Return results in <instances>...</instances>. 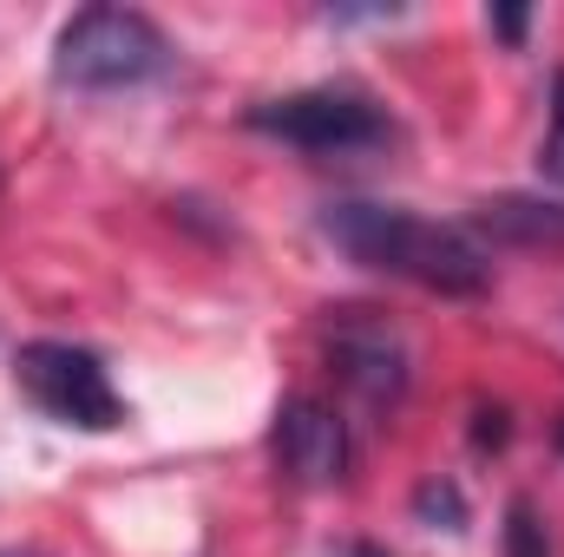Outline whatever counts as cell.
<instances>
[{
  "label": "cell",
  "instance_id": "6da1fadb",
  "mask_svg": "<svg viewBox=\"0 0 564 557\" xmlns=\"http://www.w3.org/2000/svg\"><path fill=\"white\" fill-rule=\"evenodd\" d=\"M322 243H335L348 263L375 270V276L414 282L433 295H486L492 288V256L479 250V237L466 223H440L408 204H368V197H341L315 217Z\"/></svg>",
  "mask_w": 564,
  "mask_h": 557
},
{
  "label": "cell",
  "instance_id": "7a4b0ae2",
  "mask_svg": "<svg viewBox=\"0 0 564 557\" xmlns=\"http://www.w3.org/2000/svg\"><path fill=\"white\" fill-rule=\"evenodd\" d=\"M171 73V40L139 7H79L53 40V79L66 92H132Z\"/></svg>",
  "mask_w": 564,
  "mask_h": 557
},
{
  "label": "cell",
  "instance_id": "3957f363",
  "mask_svg": "<svg viewBox=\"0 0 564 557\" xmlns=\"http://www.w3.org/2000/svg\"><path fill=\"white\" fill-rule=\"evenodd\" d=\"M250 132L308 151V157H361V151L394 144V119L355 86H302V92L250 106Z\"/></svg>",
  "mask_w": 564,
  "mask_h": 557
},
{
  "label": "cell",
  "instance_id": "277c9868",
  "mask_svg": "<svg viewBox=\"0 0 564 557\" xmlns=\"http://www.w3.org/2000/svg\"><path fill=\"white\" fill-rule=\"evenodd\" d=\"M13 381L40 414L73 433H112L126 419V401H119L106 361L79 341H26L13 361Z\"/></svg>",
  "mask_w": 564,
  "mask_h": 557
},
{
  "label": "cell",
  "instance_id": "5b68a950",
  "mask_svg": "<svg viewBox=\"0 0 564 557\" xmlns=\"http://www.w3.org/2000/svg\"><path fill=\"white\" fill-rule=\"evenodd\" d=\"M270 446H276L282 479H295V485H308V492L341 485V479H348V452H355L341 414L322 407V401H308V394H295V401H282L276 407V433H270Z\"/></svg>",
  "mask_w": 564,
  "mask_h": 557
},
{
  "label": "cell",
  "instance_id": "8992f818",
  "mask_svg": "<svg viewBox=\"0 0 564 557\" xmlns=\"http://www.w3.org/2000/svg\"><path fill=\"white\" fill-rule=\"evenodd\" d=\"M328 348H335L341 381H348L368 407H394V401H401V387H408V348H401L394 328L361 321V308H355V315L335 321V341H328Z\"/></svg>",
  "mask_w": 564,
  "mask_h": 557
},
{
  "label": "cell",
  "instance_id": "52a82bcc",
  "mask_svg": "<svg viewBox=\"0 0 564 557\" xmlns=\"http://www.w3.org/2000/svg\"><path fill=\"white\" fill-rule=\"evenodd\" d=\"M486 223H492V230H512V237H525V243H564V210L558 204L499 197V204H486Z\"/></svg>",
  "mask_w": 564,
  "mask_h": 557
},
{
  "label": "cell",
  "instance_id": "ba28073f",
  "mask_svg": "<svg viewBox=\"0 0 564 557\" xmlns=\"http://www.w3.org/2000/svg\"><path fill=\"white\" fill-rule=\"evenodd\" d=\"M539 177L564 190V73L552 79V125H545V139H539Z\"/></svg>",
  "mask_w": 564,
  "mask_h": 557
},
{
  "label": "cell",
  "instance_id": "9c48e42d",
  "mask_svg": "<svg viewBox=\"0 0 564 557\" xmlns=\"http://www.w3.org/2000/svg\"><path fill=\"white\" fill-rule=\"evenodd\" d=\"M506 557H552V545H545V525L532 518V505H525V499L506 512Z\"/></svg>",
  "mask_w": 564,
  "mask_h": 557
},
{
  "label": "cell",
  "instance_id": "30bf717a",
  "mask_svg": "<svg viewBox=\"0 0 564 557\" xmlns=\"http://www.w3.org/2000/svg\"><path fill=\"white\" fill-rule=\"evenodd\" d=\"M486 20H492V33H499V40H512V46L525 40V13H519V7H492Z\"/></svg>",
  "mask_w": 564,
  "mask_h": 557
},
{
  "label": "cell",
  "instance_id": "8fae6325",
  "mask_svg": "<svg viewBox=\"0 0 564 557\" xmlns=\"http://www.w3.org/2000/svg\"><path fill=\"white\" fill-rule=\"evenodd\" d=\"M335 557H388V551H381V545H341Z\"/></svg>",
  "mask_w": 564,
  "mask_h": 557
}]
</instances>
